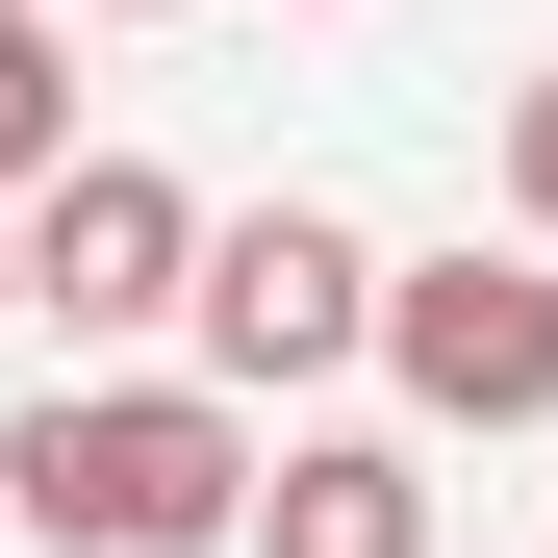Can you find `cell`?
<instances>
[{
	"label": "cell",
	"mask_w": 558,
	"mask_h": 558,
	"mask_svg": "<svg viewBox=\"0 0 558 558\" xmlns=\"http://www.w3.org/2000/svg\"><path fill=\"white\" fill-rule=\"evenodd\" d=\"M26 305H51L76 355H128V330H178V305H204V204H178L153 153H76L51 204H26Z\"/></svg>",
	"instance_id": "cell-4"
},
{
	"label": "cell",
	"mask_w": 558,
	"mask_h": 558,
	"mask_svg": "<svg viewBox=\"0 0 558 558\" xmlns=\"http://www.w3.org/2000/svg\"><path fill=\"white\" fill-rule=\"evenodd\" d=\"M204 381L229 407H279V381H330V355H381V254H355L330 204H254V229H204Z\"/></svg>",
	"instance_id": "cell-3"
},
{
	"label": "cell",
	"mask_w": 558,
	"mask_h": 558,
	"mask_svg": "<svg viewBox=\"0 0 558 558\" xmlns=\"http://www.w3.org/2000/svg\"><path fill=\"white\" fill-rule=\"evenodd\" d=\"M381 381L432 432H558V254H381Z\"/></svg>",
	"instance_id": "cell-2"
},
{
	"label": "cell",
	"mask_w": 558,
	"mask_h": 558,
	"mask_svg": "<svg viewBox=\"0 0 558 558\" xmlns=\"http://www.w3.org/2000/svg\"><path fill=\"white\" fill-rule=\"evenodd\" d=\"M0 305H26V204H0Z\"/></svg>",
	"instance_id": "cell-8"
},
{
	"label": "cell",
	"mask_w": 558,
	"mask_h": 558,
	"mask_svg": "<svg viewBox=\"0 0 558 558\" xmlns=\"http://www.w3.org/2000/svg\"><path fill=\"white\" fill-rule=\"evenodd\" d=\"M0 483H26L51 558H254V407L229 381H51L26 432H0Z\"/></svg>",
	"instance_id": "cell-1"
},
{
	"label": "cell",
	"mask_w": 558,
	"mask_h": 558,
	"mask_svg": "<svg viewBox=\"0 0 558 558\" xmlns=\"http://www.w3.org/2000/svg\"><path fill=\"white\" fill-rule=\"evenodd\" d=\"M508 204H533V254H558V76L508 102Z\"/></svg>",
	"instance_id": "cell-7"
},
{
	"label": "cell",
	"mask_w": 558,
	"mask_h": 558,
	"mask_svg": "<svg viewBox=\"0 0 558 558\" xmlns=\"http://www.w3.org/2000/svg\"><path fill=\"white\" fill-rule=\"evenodd\" d=\"M254 558H432V457H407V432H279Z\"/></svg>",
	"instance_id": "cell-5"
},
{
	"label": "cell",
	"mask_w": 558,
	"mask_h": 558,
	"mask_svg": "<svg viewBox=\"0 0 558 558\" xmlns=\"http://www.w3.org/2000/svg\"><path fill=\"white\" fill-rule=\"evenodd\" d=\"M102 26H153V0H102Z\"/></svg>",
	"instance_id": "cell-9"
},
{
	"label": "cell",
	"mask_w": 558,
	"mask_h": 558,
	"mask_svg": "<svg viewBox=\"0 0 558 558\" xmlns=\"http://www.w3.org/2000/svg\"><path fill=\"white\" fill-rule=\"evenodd\" d=\"M76 178V51H51V0H0V204H51Z\"/></svg>",
	"instance_id": "cell-6"
}]
</instances>
